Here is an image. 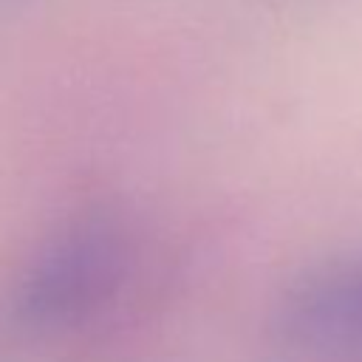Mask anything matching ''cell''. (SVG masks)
<instances>
[{
	"mask_svg": "<svg viewBox=\"0 0 362 362\" xmlns=\"http://www.w3.org/2000/svg\"><path fill=\"white\" fill-rule=\"evenodd\" d=\"M116 269V240L105 226H76L54 238L23 272L14 303L23 322H65L105 291Z\"/></svg>",
	"mask_w": 362,
	"mask_h": 362,
	"instance_id": "1",
	"label": "cell"
}]
</instances>
